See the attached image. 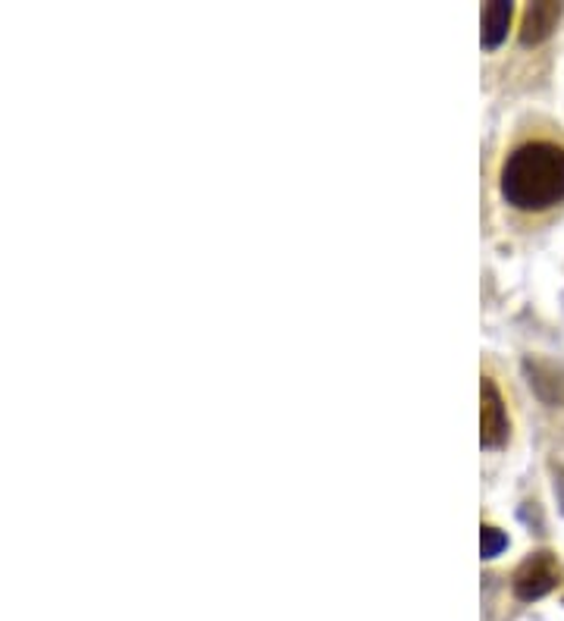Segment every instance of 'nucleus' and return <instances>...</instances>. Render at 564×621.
<instances>
[{"mask_svg": "<svg viewBox=\"0 0 564 621\" xmlns=\"http://www.w3.org/2000/svg\"><path fill=\"white\" fill-rule=\"evenodd\" d=\"M502 198L524 214H540L564 202V147L524 142L502 166Z\"/></svg>", "mask_w": 564, "mask_h": 621, "instance_id": "f257e3e1", "label": "nucleus"}, {"mask_svg": "<svg viewBox=\"0 0 564 621\" xmlns=\"http://www.w3.org/2000/svg\"><path fill=\"white\" fill-rule=\"evenodd\" d=\"M558 584V566L548 552L530 556L524 566L514 571V593L521 600H540Z\"/></svg>", "mask_w": 564, "mask_h": 621, "instance_id": "f03ea898", "label": "nucleus"}, {"mask_svg": "<svg viewBox=\"0 0 564 621\" xmlns=\"http://www.w3.org/2000/svg\"><path fill=\"white\" fill-rule=\"evenodd\" d=\"M480 420H483V430H480V439L483 446H502L505 437H509V415H505V403L499 396V389L492 384L490 377H483V405H480Z\"/></svg>", "mask_w": 564, "mask_h": 621, "instance_id": "7ed1b4c3", "label": "nucleus"}, {"mask_svg": "<svg viewBox=\"0 0 564 621\" xmlns=\"http://www.w3.org/2000/svg\"><path fill=\"white\" fill-rule=\"evenodd\" d=\"M562 13V3H530L527 13H524V26H521V41H524V44H540V41H546V38L555 32Z\"/></svg>", "mask_w": 564, "mask_h": 621, "instance_id": "20e7f679", "label": "nucleus"}, {"mask_svg": "<svg viewBox=\"0 0 564 621\" xmlns=\"http://www.w3.org/2000/svg\"><path fill=\"white\" fill-rule=\"evenodd\" d=\"M511 13H514L511 3H490V7L483 10V44H486V48H499V44L505 41L511 26Z\"/></svg>", "mask_w": 564, "mask_h": 621, "instance_id": "39448f33", "label": "nucleus"}, {"mask_svg": "<svg viewBox=\"0 0 564 621\" xmlns=\"http://www.w3.org/2000/svg\"><path fill=\"white\" fill-rule=\"evenodd\" d=\"M505 533L499 528H483V559H492V556H499L502 549H505Z\"/></svg>", "mask_w": 564, "mask_h": 621, "instance_id": "423d86ee", "label": "nucleus"}]
</instances>
